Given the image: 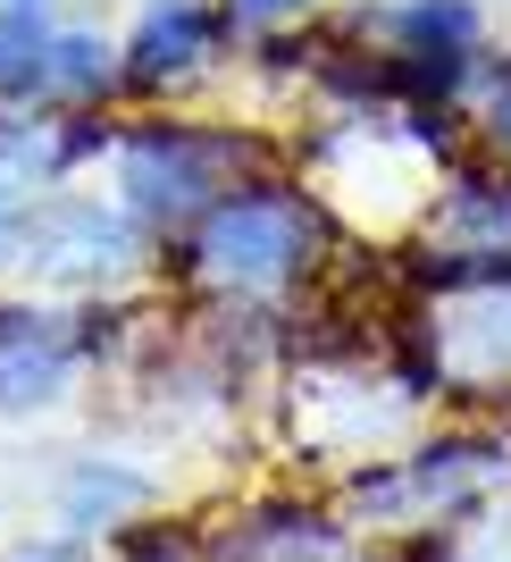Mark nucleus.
<instances>
[{
  "label": "nucleus",
  "instance_id": "1",
  "mask_svg": "<svg viewBox=\"0 0 511 562\" xmlns=\"http://www.w3.org/2000/svg\"><path fill=\"white\" fill-rule=\"evenodd\" d=\"M310 244H319V211L285 186H243L227 193L218 211L202 218L193 252L218 285H243V294H269V285H294L310 269Z\"/></svg>",
  "mask_w": 511,
  "mask_h": 562
},
{
  "label": "nucleus",
  "instance_id": "12",
  "mask_svg": "<svg viewBox=\"0 0 511 562\" xmlns=\"http://www.w3.org/2000/svg\"><path fill=\"white\" fill-rule=\"evenodd\" d=\"M235 18H294V9H310V0H227Z\"/></svg>",
  "mask_w": 511,
  "mask_h": 562
},
{
  "label": "nucleus",
  "instance_id": "13",
  "mask_svg": "<svg viewBox=\"0 0 511 562\" xmlns=\"http://www.w3.org/2000/svg\"><path fill=\"white\" fill-rule=\"evenodd\" d=\"M9 227H18V211H9V193H0V235H9Z\"/></svg>",
  "mask_w": 511,
  "mask_h": 562
},
{
  "label": "nucleus",
  "instance_id": "5",
  "mask_svg": "<svg viewBox=\"0 0 511 562\" xmlns=\"http://www.w3.org/2000/svg\"><path fill=\"white\" fill-rule=\"evenodd\" d=\"M76 361V336L43 311H0V403H43Z\"/></svg>",
  "mask_w": 511,
  "mask_h": 562
},
{
  "label": "nucleus",
  "instance_id": "7",
  "mask_svg": "<svg viewBox=\"0 0 511 562\" xmlns=\"http://www.w3.org/2000/svg\"><path fill=\"white\" fill-rule=\"evenodd\" d=\"M50 34L43 9L34 0H9L0 9V93H34V85H50Z\"/></svg>",
  "mask_w": 511,
  "mask_h": 562
},
{
  "label": "nucleus",
  "instance_id": "6",
  "mask_svg": "<svg viewBox=\"0 0 511 562\" xmlns=\"http://www.w3.org/2000/svg\"><path fill=\"white\" fill-rule=\"evenodd\" d=\"M218 562H344V538L310 504H269V513L235 520V538L218 546Z\"/></svg>",
  "mask_w": 511,
  "mask_h": 562
},
{
  "label": "nucleus",
  "instance_id": "11",
  "mask_svg": "<svg viewBox=\"0 0 511 562\" xmlns=\"http://www.w3.org/2000/svg\"><path fill=\"white\" fill-rule=\"evenodd\" d=\"M487 126H495V143H503V151H511V68L495 76V117H487Z\"/></svg>",
  "mask_w": 511,
  "mask_h": 562
},
{
  "label": "nucleus",
  "instance_id": "3",
  "mask_svg": "<svg viewBox=\"0 0 511 562\" xmlns=\"http://www.w3.org/2000/svg\"><path fill=\"white\" fill-rule=\"evenodd\" d=\"M495 470H503V453H495L487 437L419 446L411 462L377 470V479H361V513H377V520H436V513H462V504L487 487Z\"/></svg>",
  "mask_w": 511,
  "mask_h": 562
},
{
  "label": "nucleus",
  "instance_id": "10",
  "mask_svg": "<svg viewBox=\"0 0 511 562\" xmlns=\"http://www.w3.org/2000/svg\"><path fill=\"white\" fill-rule=\"evenodd\" d=\"M18 562H93V554H84L76 538H43V546H25Z\"/></svg>",
  "mask_w": 511,
  "mask_h": 562
},
{
  "label": "nucleus",
  "instance_id": "2",
  "mask_svg": "<svg viewBox=\"0 0 511 562\" xmlns=\"http://www.w3.org/2000/svg\"><path fill=\"white\" fill-rule=\"evenodd\" d=\"M227 168H243V143L235 135H202V126H143V135H126V160H117V177H126V202H135L143 218H193V211H218L227 202Z\"/></svg>",
  "mask_w": 511,
  "mask_h": 562
},
{
  "label": "nucleus",
  "instance_id": "9",
  "mask_svg": "<svg viewBox=\"0 0 511 562\" xmlns=\"http://www.w3.org/2000/svg\"><path fill=\"white\" fill-rule=\"evenodd\" d=\"M110 76H117V59H110L101 34H59V43H50V85H59L68 101L110 93Z\"/></svg>",
  "mask_w": 511,
  "mask_h": 562
},
{
  "label": "nucleus",
  "instance_id": "8",
  "mask_svg": "<svg viewBox=\"0 0 511 562\" xmlns=\"http://www.w3.org/2000/svg\"><path fill=\"white\" fill-rule=\"evenodd\" d=\"M143 495H151V487H143L135 470L84 462V470L68 479V520H76V529H117L126 513H143Z\"/></svg>",
  "mask_w": 511,
  "mask_h": 562
},
{
  "label": "nucleus",
  "instance_id": "4",
  "mask_svg": "<svg viewBox=\"0 0 511 562\" xmlns=\"http://www.w3.org/2000/svg\"><path fill=\"white\" fill-rule=\"evenodd\" d=\"M227 43V18L209 9V0H151L135 25V85H185L193 68H209V50Z\"/></svg>",
  "mask_w": 511,
  "mask_h": 562
}]
</instances>
